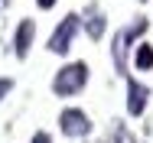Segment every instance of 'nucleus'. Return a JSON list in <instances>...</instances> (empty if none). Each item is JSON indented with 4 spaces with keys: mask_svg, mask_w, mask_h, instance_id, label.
Returning <instances> with one entry per match:
<instances>
[{
    "mask_svg": "<svg viewBox=\"0 0 153 143\" xmlns=\"http://www.w3.org/2000/svg\"><path fill=\"white\" fill-rule=\"evenodd\" d=\"M88 85V62H65L59 72H56V78H52V94L56 98H75V94H82Z\"/></svg>",
    "mask_w": 153,
    "mask_h": 143,
    "instance_id": "1",
    "label": "nucleus"
},
{
    "mask_svg": "<svg viewBox=\"0 0 153 143\" xmlns=\"http://www.w3.org/2000/svg\"><path fill=\"white\" fill-rule=\"evenodd\" d=\"M78 33H82V13H65L59 20V26L52 29V36H49V52L52 56H68Z\"/></svg>",
    "mask_w": 153,
    "mask_h": 143,
    "instance_id": "2",
    "label": "nucleus"
},
{
    "mask_svg": "<svg viewBox=\"0 0 153 143\" xmlns=\"http://www.w3.org/2000/svg\"><path fill=\"white\" fill-rule=\"evenodd\" d=\"M59 130L68 137V140H85V137L94 130V124H91V117L85 114L82 107H65L59 114Z\"/></svg>",
    "mask_w": 153,
    "mask_h": 143,
    "instance_id": "3",
    "label": "nucleus"
},
{
    "mask_svg": "<svg viewBox=\"0 0 153 143\" xmlns=\"http://www.w3.org/2000/svg\"><path fill=\"white\" fill-rule=\"evenodd\" d=\"M33 42H36V20L23 16V20L16 23V29H13V56L26 59L30 49H33Z\"/></svg>",
    "mask_w": 153,
    "mask_h": 143,
    "instance_id": "4",
    "label": "nucleus"
},
{
    "mask_svg": "<svg viewBox=\"0 0 153 143\" xmlns=\"http://www.w3.org/2000/svg\"><path fill=\"white\" fill-rule=\"evenodd\" d=\"M147 101H150V88L143 85V82H137V78H127V98H124L127 114L140 117L143 111H147Z\"/></svg>",
    "mask_w": 153,
    "mask_h": 143,
    "instance_id": "5",
    "label": "nucleus"
},
{
    "mask_svg": "<svg viewBox=\"0 0 153 143\" xmlns=\"http://www.w3.org/2000/svg\"><path fill=\"white\" fill-rule=\"evenodd\" d=\"M82 29L88 33V39H101L104 36V29H108V13L98 7V3H88L85 7V13H82Z\"/></svg>",
    "mask_w": 153,
    "mask_h": 143,
    "instance_id": "6",
    "label": "nucleus"
},
{
    "mask_svg": "<svg viewBox=\"0 0 153 143\" xmlns=\"http://www.w3.org/2000/svg\"><path fill=\"white\" fill-rule=\"evenodd\" d=\"M147 26H150V23H147V16H134V23H130V26H124L117 36H121L124 46H134V42H137V39L147 33Z\"/></svg>",
    "mask_w": 153,
    "mask_h": 143,
    "instance_id": "7",
    "label": "nucleus"
},
{
    "mask_svg": "<svg viewBox=\"0 0 153 143\" xmlns=\"http://www.w3.org/2000/svg\"><path fill=\"white\" fill-rule=\"evenodd\" d=\"M134 68L137 72H153V42H137V49H134Z\"/></svg>",
    "mask_w": 153,
    "mask_h": 143,
    "instance_id": "8",
    "label": "nucleus"
},
{
    "mask_svg": "<svg viewBox=\"0 0 153 143\" xmlns=\"http://www.w3.org/2000/svg\"><path fill=\"white\" fill-rule=\"evenodd\" d=\"M124 52H127V46L121 42V36H114V46H111V56H114V65H117V72H121L124 78H127V59H124Z\"/></svg>",
    "mask_w": 153,
    "mask_h": 143,
    "instance_id": "9",
    "label": "nucleus"
},
{
    "mask_svg": "<svg viewBox=\"0 0 153 143\" xmlns=\"http://www.w3.org/2000/svg\"><path fill=\"white\" fill-rule=\"evenodd\" d=\"M114 143H134V133L124 124H114Z\"/></svg>",
    "mask_w": 153,
    "mask_h": 143,
    "instance_id": "10",
    "label": "nucleus"
},
{
    "mask_svg": "<svg viewBox=\"0 0 153 143\" xmlns=\"http://www.w3.org/2000/svg\"><path fill=\"white\" fill-rule=\"evenodd\" d=\"M30 143H52V137H49V130H36L30 137Z\"/></svg>",
    "mask_w": 153,
    "mask_h": 143,
    "instance_id": "11",
    "label": "nucleus"
},
{
    "mask_svg": "<svg viewBox=\"0 0 153 143\" xmlns=\"http://www.w3.org/2000/svg\"><path fill=\"white\" fill-rule=\"evenodd\" d=\"M10 91H13V78H0V101H3Z\"/></svg>",
    "mask_w": 153,
    "mask_h": 143,
    "instance_id": "12",
    "label": "nucleus"
},
{
    "mask_svg": "<svg viewBox=\"0 0 153 143\" xmlns=\"http://www.w3.org/2000/svg\"><path fill=\"white\" fill-rule=\"evenodd\" d=\"M56 3H59V0H36V7H39V10H52Z\"/></svg>",
    "mask_w": 153,
    "mask_h": 143,
    "instance_id": "13",
    "label": "nucleus"
},
{
    "mask_svg": "<svg viewBox=\"0 0 153 143\" xmlns=\"http://www.w3.org/2000/svg\"><path fill=\"white\" fill-rule=\"evenodd\" d=\"M7 7H10V0H0V10H7Z\"/></svg>",
    "mask_w": 153,
    "mask_h": 143,
    "instance_id": "14",
    "label": "nucleus"
},
{
    "mask_svg": "<svg viewBox=\"0 0 153 143\" xmlns=\"http://www.w3.org/2000/svg\"><path fill=\"white\" fill-rule=\"evenodd\" d=\"M143 3H147V0H143Z\"/></svg>",
    "mask_w": 153,
    "mask_h": 143,
    "instance_id": "15",
    "label": "nucleus"
}]
</instances>
